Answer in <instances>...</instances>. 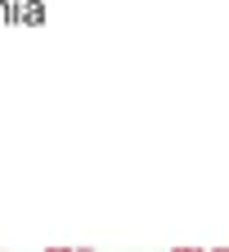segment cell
Here are the masks:
<instances>
[{
    "instance_id": "obj_2",
    "label": "cell",
    "mask_w": 229,
    "mask_h": 252,
    "mask_svg": "<svg viewBox=\"0 0 229 252\" xmlns=\"http://www.w3.org/2000/svg\"><path fill=\"white\" fill-rule=\"evenodd\" d=\"M175 252H202V248H175Z\"/></svg>"
},
{
    "instance_id": "obj_3",
    "label": "cell",
    "mask_w": 229,
    "mask_h": 252,
    "mask_svg": "<svg viewBox=\"0 0 229 252\" xmlns=\"http://www.w3.org/2000/svg\"><path fill=\"white\" fill-rule=\"evenodd\" d=\"M216 252H229V248H216Z\"/></svg>"
},
{
    "instance_id": "obj_1",
    "label": "cell",
    "mask_w": 229,
    "mask_h": 252,
    "mask_svg": "<svg viewBox=\"0 0 229 252\" xmlns=\"http://www.w3.org/2000/svg\"><path fill=\"white\" fill-rule=\"evenodd\" d=\"M45 252H72V248H58V243H50V248H45Z\"/></svg>"
}]
</instances>
